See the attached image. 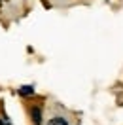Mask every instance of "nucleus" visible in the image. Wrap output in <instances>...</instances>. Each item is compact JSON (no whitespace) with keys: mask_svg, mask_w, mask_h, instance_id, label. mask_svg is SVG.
Segmentation results:
<instances>
[{"mask_svg":"<svg viewBox=\"0 0 123 125\" xmlns=\"http://www.w3.org/2000/svg\"><path fill=\"white\" fill-rule=\"evenodd\" d=\"M47 125H68V123H66V119H64V117H53Z\"/></svg>","mask_w":123,"mask_h":125,"instance_id":"f257e3e1","label":"nucleus"},{"mask_svg":"<svg viewBox=\"0 0 123 125\" xmlns=\"http://www.w3.org/2000/svg\"><path fill=\"white\" fill-rule=\"evenodd\" d=\"M32 121L38 125L40 123V110L38 108H32Z\"/></svg>","mask_w":123,"mask_h":125,"instance_id":"f03ea898","label":"nucleus"},{"mask_svg":"<svg viewBox=\"0 0 123 125\" xmlns=\"http://www.w3.org/2000/svg\"><path fill=\"white\" fill-rule=\"evenodd\" d=\"M19 93H21V95H32V87L25 85V87H21V89H19Z\"/></svg>","mask_w":123,"mask_h":125,"instance_id":"7ed1b4c3","label":"nucleus"},{"mask_svg":"<svg viewBox=\"0 0 123 125\" xmlns=\"http://www.w3.org/2000/svg\"><path fill=\"white\" fill-rule=\"evenodd\" d=\"M0 125H2V121H0Z\"/></svg>","mask_w":123,"mask_h":125,"instance_id":"20e7f679","label":"nucleus"}]
</instances>
